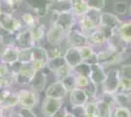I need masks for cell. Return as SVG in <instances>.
Returning <instances> with one entry per match:
<instances>
[{"label": "cell", "instance_id": "49", "mask_svg": "<svg viewBox=\"0 0 131 117\" xmlns=\"http://www.w3.org/2000/svg\"><path fill=\"white\" fill-rule=\"evenodd\" d=\"M129 12H130V13H131V6H130V7H129Z\"/></svg>", "mask_w": 131, "mask_h": 117}, {"label": "cell", "instance_id": "46", "mask_svg": "<svg viewBox=\"0 0 131 117\" xmlns=\"http://www.w3.org/2000/svg\"><path fill=\"white\" fill-rule=\"evenodd\" d=\"M67 112H68V108H67V106H63L60 109L58 110V111L56 112V113H54L51 117H66Z\"/></svg>", "mask_w": 131, "mask_h": 117}, {"label": "cell", "instance_id": "42", "mask_svg": "<svg viewBox=\"0 0 131 117\" xmlns=\"http://www.w3.org/2000/svg\"><path fill=\"white\" fill-rule=\"evenodd\" d=\"M16 117H39L37 116L32 109H26V108H20L18 113H16Z\"/></svg>", "mask_w": 131, "mask_h": 117}, {"label": "cell", "instance_id": "19", "mask_svg": "<svg viewBox=\"0 0 131 117\" xmlns=\"http://www.w3.org/2000/svg\"><path fill=\"white\" fill-rule=\"evenodd\" d=\"M29 30H30V33H31V36H32V39L35 45H38L39 42L42 41V39L45 37L46 32H47L46 27L40 22H37L33 28H29Z\"/></svg>", "mask_w": 131, "mask_h": 117}, {"label": "cell", "instance_id": "26", "mask_svg": "<svg viewBox=\"0 0 131 117\" xmlns=\"http://www.w3.org/2000/svg\"><path fill=\"white\" fill-rule=\"evenodd\" d=\"M60 81L62 82L63 86L65 87L68 93H71L72 90L77 88V75L72 71L69 73L68 75H66L64 78H62Z\"/></svg>", "mask_w": 131, "mask_h": 117}, {"label": "cell", "instance_id": "48", "mask_svg": "<svg viewBox=\"0 0 131 117\" xmlns=\"http://www.w3.org/2000/svg\"><path fill=\"white\" fill-rule=\"evenodd\" d=\"M0 117H3V107L0 106Z\"/></svg>", "mask_w": 131, "mask_h": 117}, {"label": "cell", "instance_id": "33", "mask_svg": "<svg viewBox=\"0 0 131 117\" xmlns=\"http://www.w3.org/2000/svg\"><path fill=\"white\" fill-rule=\"evenodd\" d=\"M111 117H131V110L125 107L115 106L113 108Z\"/></svg>", "mask_w": 131, "mask_h": 117}, {"label": "cell", "instance_id": "41", "mask_svg": "<svg viewBox=\"0 0 131 117\" xmlns=\"http://www.w3.org/2000/svg\"><path fill=\"white\" fill-rule=\"evenodd\" d=\"M71 68L67 64L65 67H61L60 69H58L57 71H55L54 75L56 76L57 80H61L62 78H64L66 75H68L69 73H71Z\"/></svg>", "mask_w": 131, "mask_h": 117}, {"label": "cell", "instance_id": "3", "mask_svg": "<svg viewBox=\"0 0 131 117\" xmlns=\"http://www.w3.org/2000/svg\"><path fill=\"white\" fill-rule=\"evenodd\" d=\"M52 24L61 28L65 32H68L73 28L77 20L74 15L71 12H66V13H52Z\"/></svg>", "mask_w": 131, "mask_h": 117}, {"label": "cell", "instance_id": "24", "mask_svg": "<svg viewBox=\"0 0 131 117\" xmlns=\"http://www.w3.org/2000/svg\"><path fill=\"white\" fill-rule=\"evenodd\" d=\"M115 100L116 106L125 107L131 110V95L117 92L115 94Z\"/></svg>", "mask_w": 131, "mask_h": 117}, {"label": "cell", "instance_id": "45", "mask_svg": "<svg viewBox=\"0 0 131 117\" xmlns=\"http://www.w3.org/2000/svg\"><path fill=\"white\" fill-rule=\"evenodd\" d=\"M10 75V68L8 64H5L3 62H0V78L6 77Z\"/></svg>", "mask_w": 131, "mask_h": 117}, {"label": "cell", "instance_id": "51", "mask_svg": "<svg viewBox=\"0 0 131 117\" xmlns=\"http://www.w3.org/2000/svg\"><path fill=\"white\" fill-rule=\"evenodd\" d=\"M0 5H1V0H0Z\"/></svg>", "mask_w": 131, "mask_h": 117}, {"label": "cell", "instance_id": "34", "mask_svg": "<svg viewBox=\"0 0 131 117\" xmlns=\"http://www.w3.org/2000/svg\"><path fill=\"white\" fill-rule=\"evenodd\" d=\"M114 11L117 15H120V16L126 15L127 12H129V7H128L127 2H125V1H117V2H115V5H114Z\"/></svg>", "mask_w": 131, "mask_h": 117}, {"label": "cell", "instance_id": "13", "mask_svg": "<svg viewBox=\"0 0 131 117\" xmlns=\"http://www.w3.org/2000/svg\"><path fill=\"white\" fill-rule=\"evenodd\" d=\"M121 23L122 22L115 14H112V13H102L101 14V24L100 25H102L104 28H107L115 32H117V29L119 28Z\"/></svg>", "mask_w": 131, "mask_h": 117}, {"label": "cell", "instance_id": "17", "mask_svg": "<svg viewBox=\"0 0 131 117\" xmlns=\"http://www.w3.org/2000/svg\"><path fill=\"white\" fill-rule=\"evenodd\" d=\"M88 45L91 46L92 48H101L106 45L107 38L104 35V33L98 28H96L95 30H93L90 34L87 35Z\"/></svg>", "mask_w": 131, "mask_h": 117}, {"label": "cell", "instance_id": "21", "mask_svg": "<svg viewBox=\"0 0 131 117\" xmlns=\"http://www.w3.org/2000/svg\"><path fill=\"white\" fill-rule=\"evenodd\" d=\"M31 59H32L31 61H41L47 63V61L49 60L47 50L43 47H41V46H38V45L33 46L31 48Z\"/></svg>", "mask_w": 131, "mask_h": 117}, {"label": "cell", "instance_id": "4", "mask_svg": "<svg viewBox=\"0 0 131 117\" xmlns=\"http://www.w3.org/2000/svg\"><path fill=\"white\" fill-rule=\"evenodd\" d=\"M119 69H116V68L110 69L108 72H106V77H105L104 82L101 85L102 91L105 93L115 95L118 90V87H119Z\"/></svg>", "mask_w": 131, "mask_h": 117}, {"label": "cell", "instance_id": "6", "mask_svg": "<svg viewBox=\"0 0 131 117\" xmlns=\"http://www.w3.org/2000/svg\"><path fill=\"white\" fill-rule=\"evenodd\" d=\"M30 12L37 18H44L49 13L50 2L47 0H24Z\"/></svg>", "mask_w": 131, "mask_h": 117}, {"label": "cell", "instance_id": "44", "mask_svg": "<svg viewBox=\"0 0 131 117\" xmlns=\"http://www.w3.org/2000/svg\"><path fill=\"white\" fill-rule=\"evenodd\" d=\"M13 93L12 89H1L0 90V106H3V103L5 102L7 99L11 96Z\"/></svg>", "mask_w": 131, "mask_h": 117}, {"label": "cell", "instance_id": "31", "mask_svg": "<svg viewBox=\"0 0 131 117\" xmlns=\"http://www.w3.org/2000/svg\"><path fill=\"white\" fill-rule=\"evenodd\" d=\"M31 61V49H19L18 61L23 64H30Z\"/></svg>", "mask_w": 131, "mask_h": 117}, {"label": "cell", "instance_id": "25", "mask_svg": "<svg viewBox=\"0 0 131 117\" xmlns=\"http://www.w3.org/2000/svg\"><path fill=\"white\" fill-rule=\"evenodd\" d=\"M78 25L80 28V31L83 34H85L87 36L88 34H90L93 30H95L96 28H98L95 24H93L92 22L88 20L85 16L78 18Z\"/></svg>", "mask_w": 131, "mask_h": 117}, {"label": "cell", "instance_id": "12", "mask_svg": "<svg viewBox=\"0 0 131 117\" xmlns=\"http://www.w3.org/2000/svg\"><path fill=\"white\" fill-rule=\"evenodd\" d=\"M46 83H47V75L41 70V71H35L32 76L30 82L28 84L29 89L36 92L41 93L46 89Z\"/></svg>", "mask_w": 131, "mask_h": 117}, {"label": "cell", "instance_id": "29", "mask_svg": "<svg viewBox=\"0 0 131 117\" xmlns=\"http://www.w3.org/2000/svg\"><path fill=\"white\" fill-rule=\"evenodd\" d=\"M71 71L74 73L75 75L89 77L90 72H91V64H89L86 61H82L79 64H77L75 67H73L71 69Z\"/></svg>", "mask_w": 131, "mask_h": 117}, {"label": "cell", "instance_id": "47", "mask_svg": "<svg viewBox=\"0 0 131 117\" xmlns=\"http://www.w3.org/2000/svg\"><path fill=\"white\" fill-rule=\"evenodd\" d=\"M66 117H77V116H75L71 111H69V110H68L67 114H66Z\"/></svg>", "mask_w": 131, "mask_h": 117}, {"label": "cell", "instance_id": "40", "mask_svg": "<svg viewBox=\"0 0 131 117\" xmlns=\"http://www.w3.org/2000/svg\"><path fill=\"white\" fill-rule=\"evenodd\" d=\"M90 83H91V81H90L89 77L77 75V88L84 90L87 86H89Z\"/></svg>", "mask_w": 131, "mask_h": 117}, {"label": "cell", "instance_id": "28", "mask_svg": "<svg viewBox=\"0 0 131 117\" xmlns=\"http://www.w3.org/2000/svg\"><path fill=\"white\" fill-rule=\"evenodd\" d=\"M39 18H37L32 12H26L21 15V21L27 28H33L37 22H39Z\"/></svg>", "mask_w": 131, "mask_h": 117}, {"label": "cell", "instance_id": "15", "mask_svg": "<svg viewBox=\"0 0 131 117\" xmlns=\"http://www.w3.org/2000/svg\"><path fill=\"white\" fill-rule=\"evenodd\" d=\"M63 57L65 59L66 62L71 69L73 67H75L77 64H79L82 62V58L80 56L79 50L77 48H71V47H68L66 49L65 53L63 54Z\"/></svg>", "mask_w": 131, "mask_h": 117}, {"label": "cell", "instance_id": "7", "mask_svg": "<svg viewBox=\"0 0 131 117\" xmlns=\"http://www.w3.org/2000/svg\"><path fill=\"white\" fill-rule=\"evenodd\" d=\"M64 106V100L45 97L41 106V113L44 117H51Z\"/></svg>", "mask_w": 131, "mask_h": 117}, {"label": "cell", "instance_id": "5", "mask_svg": "<svg viewBox=\"0 0 131 117\" xmlns=\"http://www.w3.org/2000/svg\"><path fill=\"white\" fill-rule=\"evenodd\" d=\"M66 41H67L69 47L77 48V49H79L83 46L88 45L87 36L82 33L80 30H77L74 28H72L67 32Z\"/></svg>", "mask_w": 131, "mask_h": 117}, {"label": "cell", "instance_id": "39", "mask_svg": "<svg viewBox=\"0 0 131 117\" xmlns=\"http://www.w3.org/2000/svg\"><path fill=\"white\" fill-rule=\"evenodd\" d=\"M46 50H47V53H48L49 59L63 56V52H62L61 45L60 46H49V48H47Z\"/></svg>", "mask_w": 131, "mask_h": 117}, {"label": "cell", "instance_id": "37", "mask_svg": "<svg viewBox=\"0 0 131 117\" xmlns=\"http://www.w3.org/2000/svg\"><path fill=\"white\" fill-rule=\"evenodd\" d=\"M15 85V78L14 75H8L6 77L0 78V87L1 89H12Z\"/></svg>", "mask_w": 131, "mask_h": 117}, {"label": "cell", "instance_id": "32", "mask_svg": "<svg viewBox=\"0 0 131 117\" xmlns=\"http://www.w3.org/2000/svg\"><path fill=\"white\" fill-rule=\"evenodd\" d=\"M117 92L131 95V79H128V78L125 77H120L119 87H118Z\"/></svg>", "mask_w": 131, "mask_h": 117}, {"label": "cell", "instance_id": "10", "mask_svg": "<svg viewBox=\"0 0 131 117\" xmlns=\"http://www.w3.org/2000/svg\"><path fill=\"white\" fill-rule=\"evenodd\" d=\"M34 73H35V70L32 68L31 64H24L20 72L14 75L15 85H18L22 88L28 87V84L34 75Z\"/></svg>", "mask_w": 131, "mask_h": 117}, {"label": "cell", "instance_id": "30", "mask_svg": "<svg viewBox=\"0 0 131 117\" xmlns=\"http://www.w3.org/2000/svg\"><path fill=\"white\" fill-rule=\"evenodd\" d=\"M101 14L102 12L96 10V9H88V11L85 13V17L87 18L93 24H95L97 28L100 27L101 24Z\"/></svg>", "mask_w": 131, "mask_h": 117}, {"label": "cell", "instance_id": "18", "mask_svg": "<svg viewBox=\"0 0 131 117\" xmlns=\"http://www.w3.org/2000/svg\"><path fill=\"white\" fill-rule=\"evenodd\" d=\"M49 12L51 13H66L71 12V0H53L50 2Z\"/></svg>", "mask_w": 131, "mask_h": 117}, {"label": "cell", "instance_id": "43", "mask_svg": "<svg viewBox=\"0 0 131 117\" xmlns=\"http://www.w3.org/2000/svg\"><path fill=\"white\" fill-rule=\"evenodd\" d=\"M120 77L131 79V64H124L119 68Z\"/></svg>", "mask_w": 131, "mask_h": 117}, {"label": "cell", "instance_id": "53", "mask_svg": "<svg viewBox=\"0 0 131 117\" xmlns=\"http://www.w3.org/2000/svg\"><path fill=\"white\" fill-rule=\"evenodd\" d=\"M15 117H16V116H15Z\"/></svg>", "mask_w": 131, "mask_h": 117}, {"label": "cell", "instance_id": "1", "mask_svg": "<svg viewBox=\"0 0 131 117\" xmlns=\"http://www.w3.org/2000/svg\"><path fill=\"white\" fill-rule=\"evenodd\" d=\"M0 28L6 31L16 35L23 29L27 28L21 19L14 16V14L0 12Z\"/></svg>", "mask_w": 131, "mask_h": 117}, {"label": "cell", "instance_id": "50", "mask_svg": "<svg viewBox=\"0 0 131 117\" xmlns=\"http://www.w3.org/2000/svg\"><path fill=\"white\" fill-rule=\"evenodd\" d=\"M47 1H49V2H52V1H53V0H47Z\"/></svg>", "mask_w": 131, "mask_h": 117}, {"label": "cell", "instance_id": "36", "mask_svg": "<svg viewBox=\"0 0 131 117\" xmlns=\"http://www.w3.org/2000/svg\"><path fill=\"white\" fill-rule=\"evenodd\" d=\"M78 50H79V53H80V56H81L82 61H87L88 60L95 54L94 48H92V47L89 46V45L83 46L81 48H79Z\"/></svg>", "mask_w": 131, "mask_h": 117}, {"label": "cell", "instance_id": "2", "mask_svg": "<svg viewBox=\"0 0 131 117\" xmlns=\"http://www.w3.org/2000/svg\"><path fill=\"white\" fill-rule=\"evenodd\" d=\"M19 107L26 109H33L37 106L39 100V94L30 89L21 88L17 91Z\"/></svg>", "mask_w": 131, "mask_h": 117}, {"label": "cell", "instance_id": "8", "mask_svg": "<svg viewBox=\"0 0 131 117\" xmlns=\"http://www.w3.org/2000/svg\"><path fill=\"white\" fill-rule=\"evenodd\" d=\"M14 46L18 49H31L33 46H35L30 30L28 28L23 29L22 31L15 35Z\"/></svg>", "mask_w": 131, "mask_h": 117}, {"label": "cell", "instance_id": "52", "mask_svg": "<svg viewBox=\"0 0 131 117\" xmlns=\"http://www.w3.org/2000/svg\"><path fill=\"white\" fill-rule=\"evenodd\" d=\"M0 90H1V87H0Z\"/></svg>", "mask_w": 131, "mask_h": 117}, {"label": "cell", "instance_id": "22", "mask_svg": "<svg viewBox=\"0 0 131 117\" xmlns=\"http://www.w3.org/2000/svg\"><path fill=\"white\" fill-rule=\"evenodd\" d=\"M116 33L123 41L131 43V21L122 22Z\"/></svg>", "mask_w": 131, "mask_h": 117}, {"label": "cell", "instance_id": "27", "mask_svg": "<svg viewBox=\"0 0 131 117\" xmlns=\"http://www.w3.org/2000/svg\"><path fill=\"white\" fill-rule=\"evenodd\" d=\"M84 117H100L96 100H88L83 106Z\"/></svg>", "mask_w": 131, "mask_h": 117}, {"label": "cell", "instance_id": "35", "mask_svg": "<svg viewBox=\"0 0 131 117\" xmlns=\"http://www.w3.org/2000/svg\"><path fill=\"white\" fill-rule=\"evenodd\" d=\"M1 106L12 108V109H15L17 106H19V100H18V95H17L16 91H13L11 96L7 99V100L3 103V106Z\"/></svg>", "mask_w": 131, "mask_h": 117}, {"label": "cell", "instance_id": "9", "mask_svg": "<svg viewBox=\"0 0 131 117\" xmlns=\"http://www.w3.org/2000/svg\"><path fill=\"white\" fill-rule=\"evenodd\" d=\"M66 34L67 32H65L61 28L55 24H51V27L47 29L45 38L49 46H60L63 40L66 39Z\"/></svg>", "mask_w": 131, "mask_h": 117}, {"label": "cell", "instance_id": "38", "mask_svg": "<svg viewBox=\"0 0 131 117\" xmlns=\"http://www.w3.org/2000/svg\"><path fill=\"white\" fill-rule=\"evenodd\" d=\"M89 9H96L102 11L106 6V0H85Z\"/></svg>", "mask_w": 131, "mask_h": 117}, {"label": "cell", "instance_id": "20", "mask_svg": "<svg viewBox=\"0 0 131 117\" xmlns=\"http://www.w3.org/2000/svg\"><path fill=\"white\" fill-rule=\"evenodd\" d=\"M71 13L75 18H80L85 15L88 11V5L85 0H71Z\"/></svg>", "mask_w": 131, "mask_h": 117}, {"label": "cell", "instance_id": "16", "mask_svg": "<svg viewBox=\"0 0 131 117\" xmlns=\"http://www.w3.org/2000/svg\"><path fill=\"white\" fill-rule=\"evenodd\" d=\"M105 77H106V71L103 66L99 63L91 64V72L89 75V79L94 85L100 87L104 82Z\"/></svg>", "mask_w": 131, "mask_h": 117}, {"label": "cell", "instance_id": "23", "mask_svg": "<svg viewBox=\"0 0 131 117\" xmlns=\"http://www.w3.org/2000/svg\"><path fill=\"white\" fill-rule=\"evenodd\" d=\"M67 66V62H66L64 57H56V58H51L47 61V64H46V68H48L51 72L54 73L55 71H57L58 69H60L61 67Z\"/></svg>", "mask_w": 131, "mask_h": 117}, {"label": "cell", "instance_id": "14", "mask_svg": "<svg viewBox=\"0 0 131 117\" xmlns=\"http://www.w3.org/2000/svg\"><path fill=\"white\" fill-rule=\"evenodd\" d=\"M69 100L71 107L83 106L89 100V98L83 89L75 88L71 93H69Z\"/></svg>", "mask_w": 131, "mask_h": 117}, {"label": "cell", "instance_id": "11", "mask_svg": "<svg viewBox=\"0 0 131 117\" xmlns=\"http://www.w3.org/2000/svg\"><path fill=\"white\" fill-rule=\"evenodd\" d=\"M44 92H45V97L55 98L59 100H64L66 96L69 94L60 80H57L56 82H53L51 85H49Z\"/></svg>", "mask_w": 131, "mask_h": 117}]
</instances>
